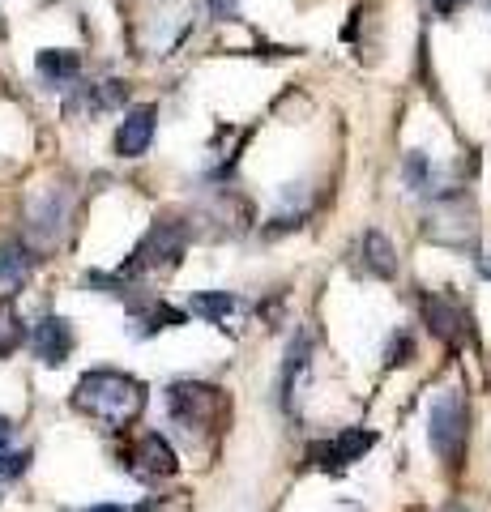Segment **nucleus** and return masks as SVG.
<instances>
[{
  "mask_svg": "<svg viewBox=\"0 0 491 512\" xmlns=\"http://www.w3.org/2000/svg\"><path fill=\"white\" fill-rule=\"evenodd\" d=\"M73 410L90 414V419H99L112 431H124L129 423H137L141 410H146V384L124 376V372H112V367H94V372H86L77 380Z\"/></svg>",
  "mask_w": 491,
  "mask_h": 512,
  "instance_id": "obj_1",
  "label": "nucleus"
},
{
  "mask_svg": "<svg viewBox=\"0 0 491 512\" xmlns=\"http://www.w3.org/2000/svg\"><path fill=\"white\" fill-rule=\"evenodd\" d=\"M167 414L184 440H201L205 431H214L218 414H223V393L197 380H176L167 389Z\"/></svg>",
  "mask_w": 491,
  "mask_h": 512,
  "instance_id": "obj_2",
  "label": "nucleus"
},
{
  "mask_svg": "<svg viewBox=\"0 0 491 512\" xmlns=\"http://www.w3.org/2000/svg\"><path fill=\"white\" fill-rule=\"evenodd\" d=\"M470 414H466V402L457 389H445L432 402V410H427V440H432L436 457L445 461L449 470L462 466L466 457V436H470Z\"/></svg>",
  "mask_w": 491,
  "mask_h": 512,
  "instance_id": "obj_3",
  "label": "nucleus"
},
{
  "mask_svg": "<svg viewBox=\"0 0 491 512\" xmlns=\"http://www.w3.org/2000/svg\"><path fill=\"white\" fill-rule=\"evenodd\" d=\"M184 248H188V231H184V222H176V218L154 222V227L146 231V239H141V244H137L133 261L120 269V278H133V274H154V269H171V265H180Z\"/></svg>",
  "mask_w": 491,
  "mask_h": 512,
  "instance_id": "obj_4",
  "label": "nucleus"
},
{
  "mask_svg": "<svg viewBox=\"0 0 491 512\" xmlns=\"http://www.w3.org/2000/svg\"><path fill=\"white\" fill-rule=\"evenodd\" d=\"M65 227H69V197H65V192H56V188L39 192V197L30 201V210H26L30 248H35V252L56 248V239L65 235Z\"/></svg>",
  "mask_w": 491,
  "mask_h": 512,
  "instance_id": "obj_5",
  "label": "nucleus"
},
{
  "mask_svg": "<svg viewBox=\"0 0 491 512\" xmlns=\"http://www.w3.org/2000/svg\"><path fill=\"white\" fill-rule=\"evenodd\" d=\"M129 470L141 478V483H158V478H171L180 470V457L176 448H171L158 431H146V436H137V444L129 448Z\"/></svg>",
  "mask_w": 491,
  "mask_h": 512,
  "instance_id": "obj_6",
  "label": "nucleus"
},
{
  "mask_svg": "<svg viewBox=\"0 0 491 512\" xmlns=\"http://www.w3.org/2000/svg\"><path fill=\"white\" fill-rule=\"evenodd\" d=\"M73 325L65 316H43L39 325H35V333H30V346H35V355H39V363H47V367H60L69 355H73Z\"/></svg>",
  "mask_w": 491,
  "mask_h": 512,
  "instance_id": "obj_7",
  "label": "nucleus"
},
{
  "mask_svg": "<svg viewBox=\"0 0 491 512\" xmlns=\"http://www.w3.org/2000/svg\"><path fill=\"white\" fill-rule=\"evenodd\" d=\"M154 128H158V107H150V103L133 107L116 128V154L120 158H141L154 141Z\"/></svg>",
  "mask_w": 491,
  "mask_h": 512,
  "instance_id": "obj_8",
  "label": "nucleus"
},
{
  "mask_svg": "<svg viewBox=\"0 0 491 512\" xmlns=\"http://www.w3.org/2000/svg\"><path fill=\"white\" fill-rule=\"evenodd\" d=\"M372 444H376V431L355 427V431H342V436L329 440V444H316L308 457H312L321 470H342V466H351V461H359Z\"/></svg>",
  "mask_w": 491,
  "mask_h": 512,
  "instance_id": "obj_9",
  "label": "nucleus"
},
{
  "mask_svg": "<svg viewBox=\"0 0 491 512\" xmlns=\"http://www.w3.org/2000/svg\"><path fill=\"white\" fill-rule=\"evenodd\" d=\"M30 274H35V252L26 244H0V303L22 295Z\"/></svg>",
  "mask_w": 491,
  "mask_h": 512,
  "instance_id": "obj_10",
  "label": "nucleus"
},
{
  "mask_svg": "<svg viewBox=\"0 0 491 512\" xmlns=\"http://www.w3.org/2000/svg\"><path fill=\"white\" fill-rule=\"evenodd\" d=\"M423 316H427V329L436 333V338H445V342H453L457 333H462V308H457L453 299H445V295H423Z\"/></svg>",
  "mask_w": 491,
  "mask_h": 512,
  "instance_id": "obj_11",
  "label": "nucleus"
},
{
  "mask_svg": "<svg viewBox=\"0 0 491 512\" xmlns=\"http://www.w3.org/2000/svg\"><path fill=\"white\" fill-rule=\"evenodd\" d=\"M39 77L52 90H65L69 82H77V73H82V56L77 52H39Z\"/></svg>",
  "mask_w": 491,
  "mask_h": 512,
  "instance_id": "obj_12",
  "label": "nucleus"
},
{
  "mask_svg": "<svg viewBox=\"0 0 491 512\" xmlns=\"http://www.w3.org/2000/svg\"><path fill=\"white\" fill-rule=\"evenodd\" d=\"M359 248H363V265H368L376 278H393V274H398V256H393V244L380 231L363 235Z\"/></svg>",
  "mask_w": 491,
  "mask_h": 512,
  "instance_id": "obj_13",
  "label": "nucleus"
},
{
  "mask_svg": "<svg viewBox=\"0 0 491 512\" xmlns=\"http://www.w3.org/2000/svg\"><path fill=\"white\" fill-rule=\"evenodd\" d=\"M188 312H197L201 320H210V325H223V320L235 312V295H227V291L193 295V299H188Z\"/></svg>",
  "mask_w": 491,
  "mask_h": 512,
  "instance_id": "obj_14",
  "label": "nucleus"
},
{
  "mask_svg": "<svg viewBox=\"0 0 491 512\" xmlns=\"http://www.w3.org/2000/svg\"><path fill=\"white\" fill-rule=\"evenodd\" d=\"M133 325H141V329H137V338H150V333H158V329H176V325H184V312L167 308V303H154V308H146V312H137V316H133Z\"/></svg>",
  "mask_w": 491,
  "mask_h": 512,
  "instance_id": "obj_15",
  "label": "nucleus"
},
{
  "mask_svg": "<svg viewBox=\"0 0 491 512\" xmlns=\"http://www.w3.org/2000/svg\"><path fill=\"white\" fill-rule=\"evenodd\" d=\"M22 338H26V329H22L18 312L0 303V359H5V355H13V350L22 346Z\"/></svg>",
  "mask_w": 491,
  "mask_h": 512,
  "instance_id": "obj_16",
  "label": "nucleus"
},
{
  "mask_svg": "<svg viewBox=\"0 0 491 512\" xmlns=\"http://www.w3.org/2000/svg\"><path fill=\"white\" fill-rule=\"evenodd\" d=\"M124 99H129V86H124V82H103V86H94V111L120 107Z\"/></svg>",
  "mask_w": 491,
  "mask_h": 512,
  "instance_id": "obj_17",
  "label": "nucleus"
},
{
  "mask_svg": "<svg viewBox=\"0 0 491 512\" xmlns=\"http://www.w3.org/2000/svg\"><path fill=\"white\" fill-rule=\"evenodd\" d=\"M0 461H5V466H0V474H5V478H18V474H26V466H30V453H5V457H0Z\"/></svg>",
  "mask_w": 491,
  "mask_h": 512,
  "instance_id": "obj_18",
  "label": "nucleus"
},
{
  "mask_svg": "<svg viewBox=\"0 0 491 512\" xmlns=\"http://www.w3.org/2000/svg\"><path fill=\"white\" fill-rule=\"evenodd\" d=\"M214 18H235V9H240V0H210Z\"/></svg>",
  "mask_w": 491,
  "mask_h": 512,
  "instance_id": "obj_19",
  "label": "nucleus"
},
{
  "mask_svg": "<svg viewBox=\"0 0 491 512\" xmlns=\"http://www.w3.org/2000/svg\"><path fill=\"white\" fill-rule=\"evenodd\" d=\"M9 444H13V419H5V414H0V457L9 453Z\"/></svg>",
  "mask_w": 491,
  "mask_h": 512,
  "instance_id": "obj_20",
  "label": "nucleus"
},
{
  "mask_svg": "<svg viewBox=\"0 0 491 512\" xmlns=\"http://www.w3.org/2000/svg\"><path fill=\"white\" fill-rule=\"evenodd\" d=\"M462 5H466V0H432V9L440 13V18H449V13H457Z\"/></svg>",
  "mask_w": 491,
  "mask_h": 512,
  "instance_id": "obj_21",
  "label": "nucleus"
},
{
  "mask_svg": "<svg viewBox=\"0 0 491 512\" xmlns=\"http://www.w3.org/2000/svg\"><path fill=\"white\" fill-rule=\"evenodd\" d=\"M82 512H129V508H120V504H94V508H82Z\"/></svg>",
  "mask_w": 491,
  "mask_h": 512,
  "instance_id": "obj_22",
  "label": "nucleus"
},
{
  "mask_svg": "<svg viewBox=\"0 0 491 512\" xmlns=\"http://www.w3.org/2000/svg\"><path fill=\"white\" fill-rule=\"evenodd\" d=\"M9 35V30H5V13H0V39H5Z\"/></svg>",
  "mask_w": 491,
  "mask_h": 512,
  "instance_id": "obj_23",
  "label": "nucleus"
}]
</instances>
